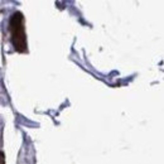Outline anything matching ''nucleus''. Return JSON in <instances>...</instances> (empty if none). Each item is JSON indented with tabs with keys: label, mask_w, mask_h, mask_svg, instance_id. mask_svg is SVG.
Here are the masks:
<instances>
[{
	"label": "nucleus",
	"mask_w": 164,
	"mask_h": 164,
	"mask_svg": "<svg viewBox=\"0 0 164 164\" xmlns=\"http://www.w3.org/2000/svg\"><path fill=\"white\" fill-rule=\"evenodd\" d=\"M3 130H4V121L0 119V147L3 145Z\"/></svg>",
	"instance_id": "1"
},
{
	"label": "nucleus",
	"mask_w": 164,
	"mask_h": 164,
	"mask_svg": "<svg viewBox=\"0 0 164 164\" xmlns=\"http://www.w3.org/2000/svg\"><path fill=\"white\" fill-rule=\"evenodd\" d=\"M0 164H4V154L0 152Z\"/></svg>",
	"instance_id": "2"
}]
</instances>
